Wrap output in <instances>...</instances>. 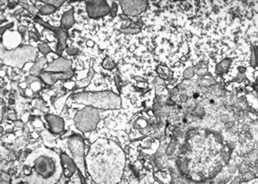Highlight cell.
<instances>
[{
  "mask_svg": "<svg viewBox=\"0 0 258 184\" xmlns=\"http://www.w3.org/2000/svg\"><path fill=\"white\" fill-rule=\"evenodd\" d=\"M125 154L113 140L98 139L86 157L87 169L96 183H118L125 166Z\"/></svg>",
  "mask_w": 258,
  "mask_h": 184,
  "instance_id": "cell-1",
  "label": "cell"
},
{
  "mask_svg": "<svg viewBox=\"0 0 258 184\" xmlns=\"http://www.w3.org/2000/svg\"><path fill=\"white\" fill-rule=\"evenodd\" d=\"M60 160V157L54 151L44 146L36 149L24 163L25 183H56L63 171Z\"/></svg>",
  "mask_w": 258,
  "mask_h": 184,
  "instance_id": "cell-2",
  "label": "cell"
},
{
  "mask_svg": "<svg viewBox=\"0 0 258 184\" xmlns=\"http://www.w3.org/2000/svg\"><path fill=\"white\" fill-rule=\"evenodd\" d=\"M73 102L101 109H118L121 108V97L111 91L77 93L72 96Z\"/></svg>",
  "mask_w": 258,
  "mask_h": 184,
  "instance_id": "cell-3",
  "label": "cell"
},
{
  "mask_svg": "<svg viewBox=\"0 0 258 184\" xmlns=\"http://www.w3.org/2000/svg\"><path fill=\"white\" fill-rule=\"evenodd\" d=\"M36 58V49L31 46L17 47L14 50H4L1 45V60L3 64L22 69L28 62H34Z\"/></svg>",
  "mask_w": 258,
  "mask_h": 184,
  "instance_id": "cell-4",
  "label": "cell"
},
{
  "mask_svg": "<svg viewBox=\"0 0 258 184\" xmlns=\"http://www.w3.org/2000/svg\"><path fill=\"white\" fill-rule=\"evenodd\" d=\"M99 111L97 109L86 106L82 110L78 111L74 118L77 128L83 132H91L96 128L99 122Z\"/></svg>",
  "mask_w": 258,
  "mask_h": 184,
  "instance_id": "cell-5",
  "label": "cell"
},
{
  "mask_svg": "<svg viewBox=\"0 0 258 184\" xmlns=\"http://www.w3.org/2000/svg\"><path fill=\"white\" fill-rule=\"evenodd\" d=\"M68 146L73 154V160L78 170L85 176V160H84V143L79 135H73L68 139Z\"/></svg>",
  "mask_w": 258,
  "mask_h": 184,
  "instance_id": "cell-6",
  "label": "cell"
},
{
  "mask_svg": "<svg viewBox=\"0 0 258 184\" xmlns=\"http://www.w3.org/2000/svg\"><path fill=\"white\" fill-rule=\"evenodd\" d=\"M88 15L91 18H97L108 15L111 11V8L108 3L103 0H93L86 2Z\"/></svg>",
  "mask_w": 258,
  "mask_h": 184,
  "instance_id": "cell-7",
  "label": "cell"
},
{
  "mask_svg": "<svg viewBox=\"0 0 258 184\" xmlns=\"http://www.w3.org/2000/svg\"><path fill=\"white\" fill-rule=\"evenodd\" d=\"M35 21L37 22L38 23L41 24L42 26H44L45 28L48 29H51L54 34H55L56 37L58 39V47H57V54H62V51L66 48V41L67 40V37H68V33H67V30L65 29H62V28H58V27H53L51 26L50 24L47 23L46 22L42 21L40 18L39 17H36L35 18Z\"/></svg>",
  "mask_w": 258,
  "mask_h": 184,
  "instance_id": "cell-8",
  "label": "cell"
},
{
  "mask_svg": "<svg viewBox=\"0 0 258 184\" xmlns=\"http://www.w3.org/2000/svg\"><path fill=\"white\" fill-rule=\"evenodd\" d=\"M121 5L122 8L123 12L128 16H137L142 13L147 7V1L146 0H140V1H121Z\"/></svg>",
  "mask_w": 258,
  "mask_h": 184,
  "instance_id": "cell-9",
  "label": "cell"
},
{
  "mask_svg": "<svg viewBox=\"0 0 258 184\" xmlns=\"http://www.w3.org/2000/svg\"><path fill=\"white\" fill-rule=\"evenodd\" d=\"M72 60L64 58H58L57 59L51 62L43 72H70L72 70Z\"/></svg>",
  "mask_w": 258,
  "mask_h": 184,
  "instance_id": "cell-10",
  "label": "cell"
},
{
  "mask_svg": "<svg viewBox=\"0 0 258 184\" xmlns=\"http://www.w3.org/2000/svg\"><path fill=\"white\" fill-rule=\"evenodd\" d=\"M74 75V72H46L41 71L39 72V76L40 78L47 84L53 85L58 80H65L72 77Z\"/></svg>",
  "mask_w": 258,
  "mask_h": 184,
  "instance_id": "cell-11",
  "label": "cell"
},
{
  "mask_svg": "<svg viewBox=\"0 0 258 184\" xmlns=\"http://www.w3.org/2000/svg\"><path fill=\"white\" fill-rule=\"evenodd\" d=\"M61 159V164L63 167L64 175L66 177H72L73 175L77 170V164H75L74 160H73L67 154L62 153L60 155Z\"/></svg>",
  "mask_w": 258,
  "mask_h": 184,
  "instance_id": "cell-12",
  "label": "cell"
},
{
  "mask_svg": "<svg viewBox=\"0 0 258 184\" xmlns=\"http://www.w3.org/2000/svg\"><path fill=\"white\" fill-rule=\"evenodd\" d=\"M3 38V43H4L3 45H4L5 48L8 50L17 48V46L22 41V37L17 32H11V31L6 32L4 37H2V39Z\"/></svg>",
  "mask_w": 258,
  "mask_h": 184,
  "instance_id": "cell-13",
  "label": "cell"
},
{
  "mask_svg": "<svg viewBox=\"0 0 258 184\" xmlns=\"http://www.w3.org/2000/svg\"><path fill=\"white\" fill-rule=\"evenodd\" d=\"M45 119L48 122V125H49L50 129L53 132L59 133L64 130L65 123H64V121L60 117L54 115V114H47L45 116Z\"/></svg>",
  "mask_w": 258,
  "mask_h": 184,
  "instance_id": "cell-14",
  "label": "cell"
},
{
  "mask_svg": "<svg viewBox=\"0 0 258 184\" xmlns=\"http://www.w3.org/2000/svg\"><path fill=\"white\" fill-rule=\"evenodd\" d=\"M74 11L73 10H70L69 11L66 12L61 19V24L66 28L69 29L74 24Z\"/></svg>",
  "mask_w": 258,
  "mask_h": 184,
  "instance_id": "cell-15",
  "label": "cell"
},
{
  "mask_svg": "<svg viewBox=\"0 0 258 184\" xmlns=\"http://www.w3.org/2000/svg\"><path fill=\"white\" fill-rule=\"evenodd\" d=\"M47 59L46 58H44V57H41V58H40V59L37 61L36 63L33 66V67L31 68V70H30V73L31 74H36L38 73L42 68H43V66H45V64L47 63Z\"/></svg>",
  "mask_w": 258,
  "mask_h": 184,
  "instance_id": "cell-16",
  "label": "cell"
},
{
  "mask_svg": "<svg viewBox=\"0 0 258 184\" xmlns=\"http://www.w3.org/2000/svg\"><path fill=\"white\" fill-rule=\"evenodd\" d=\"M231 62H232L231 59H225V60H223L221 63H220L217 66V67H216V72L217 73H222V72H225L229 68Z\"/></svg>",
  "mask_w": 258,
  "mask_h": 184,
  "instance_id": "cell-17",
  "label": "cell"
},
{
  "mask_svg": "<svg viewBox=\"0 0 258 184\" xmlns=\"http://www.w3.org/2000/svg\"><path fill=\"white\" fill-rule=\"evenodd\" d=\"M56 10V7L51 5V4H46L44 6H42L40 9V13L42 15H48V14H52Z\"/></svg>",
  "mask_w": 258,
  "mask_h": 184,
  "instance_id": "cell-18",
  "label": "cell"
},
{
  "mask_svg": "<svg viewBox=\"0 0 258 184\" xmlns=\"http://www.w3.org/2000/svg\"><path fill=\"white\" fill-rule=\"evenodd\" d=\"M92 76H93V71L92 70H91V72H90V73H89V76H88L87 77H85V79H84V80H81V81H77V82H76V84H77V87H79V88L87 86V85L90 84V82H91V77H92Z\"/></svg>",
  "mask_w": 258,
  "mask_h": 184,
  "instance_id": "cell-19",
  "label": "cell"
},
{
  "mask_svg": "<svg viewBox=\"0 0 258 184\" xmlns=\"http://www.w3.org/2000/svg\"><path fill=\"white\" fill-rule=\"evenodd\" d=\"M121 31L122 33H126V34H136V33L139 32V29L136 27V23L132 22L129 28H128V29H122Z\"/></svg>",
  "mask_w": 258,
  "mask_h": 184,
  "instance_id": "cell-20",
  "label": "cell"
},
{
  "mask_svg": "<svg viewBox=\"0 0 258 184\" xmlns=\"http://www.w3.org/2000/svg\"><path fill=\"white\" fill-rule=\"evenodd\" d=\"M38 49L40 51L41 54H43L44 55H47L49 53H51V48L48 47L47 44H45V43H41V44H39L38 45Z\"/></svg>",
  "mask_w": 258,
  "mask_h": 184,
  "instance_id": "cell-21",
  "label": "cell"
},
{
  "mask_svg": "<svg viewBox=\"0 0 258 184\" xmlns=\"http://www.w3.org/2000/svg\"><path fill=\"white\" fill-rule=\"evenodd\" d=\"M103 66L105 69H108V70H112V69H114V68L115 67L114 64L112 62V60H111L110 59H109V58H106V59L103 60Z\"/></svg>",
  "mask_w": 258,
  "mask_h": 184,
  "instance_id": "cell-22",
  "label": "cell"
},
{
  "mask_svg": "<svg viewBox=\"0 0 258 184\" xmlns=\"http://www.w3.org/2000/svg\"><path fill=\"white\" fill-rule=\"evenodd\" d=\"M43 3H46L47 4H51L54 7H59L63 3H65L64 0H40Z\"/></svg>",
  "mask_w": 258,
  "mask_h": 184,
  "instance_id": "cell-23",
  "label": "cell"
},
{
  "mask_svg": "<svg viewBox=\"0 0 258 184\" xmlns=\"http://www.w3.org/2000/svg\"><path fill=\"white\" fill-rule=\"evenodd\" d=\"M252 58H251V66H257V47H254L252 48Z\"/></svg>",
  "mask_w": 258,
  "mask_h": 184,
  "instance_id": "cell-24",
  "label": "cell"
},
{
  "mask_svg": "<svg viewBox=\"0 0 258 184\" xmlns=\"http://www.w3.org/2000/svg\"><path fill=\"white\" fill-rule=\"evenodd\" d=\"M21 3V5L24 8V9H27L30 13H32V14H36L37 12V10L36 8H35V7H33V6H30V5H28V4H25L24 3Z\"/></svg>",
  "mask_w": 258,
  "mask_h": 184,
  "instance_id": "cell-25",
  "label": "cell"
},
{
  "mask_svg": "<svg viewBox=\"0 0 258 184\" xmlns=\"http://www.w3.org/2000/svg\"><path fill=\"white\" fill-rule=\"evenodd\" d=\"M32 81H33V83L34 82H40V78H38L36 77H35V76H33V75H31V76H29V77H27V84H32Z\"/></svg>",
  "mask_w": 258,
  "mask_h": 184,
  "instance_id": "cell-26",
  "label": "cell"
},
{
  "mask_svg": "<svg viewBox=\"0 0 258 184\" xmlns=\"http://www.w3.org/2000/svg\"><path fill=\"white\" fill-rule=\"evenodd\" d=\"M0 183H10V177L8 176V175H5V174H2L1 175V179H0Z\"/></svg>",
  "mask_w": 258,
  "mask_h": 184,
  "instance_id": "cell-27",
  "label": "cell"
},
{
  "mask_svg": "<svg viewBox=\"0 0 258 184\" xmlns=\"http://www.w3.org/2000/svg\"><path fill=\"white\" fill-rule=\"evenodd\" d=\"M41 87V84H40V82H34L31 84V89L34 91H37L40 89Z\"/></svg>",
  "mask_w": 258,
  "mask_h": 184,
  "instance_id": "cell-28",
  "label": "cell"
},
{
  "mask_svg": "<svg viewBox=\"0 0 258 184\" xmlns=\"http://www.w3.org/2000/svg\"><path fill=\"white\" fill-rule=\"evenodd\" d=\"M193 70H194V68H189V69H188V70L185 71L184 77L186 78H190V77H193V75H194Z\"/></svg>",
  "mask_w": 258,
  "mask_h": 184,
  "instance_id": "cell-29",
  "label": "cell"
},
{
  "mask_svg": "<svg viewBox=\"0 0 258 184\" xmlns=\"http://www.w3.org/2000/svg\"><path fill=\"white\" fill-rule=\"evenodd\" d=\"M12 25H13V23H10V24L6 25V26H4V27H1V36H3V33H4V30L7 29H9V28H10Z\"/></svg>",
  "mask_w": 258,
  "mask_h": 184,
  "instance_id": "cell-30",
  "label": "cell"
},
{
  "mask_svg": "<svg viewBox=\"0 0 258 184\" xmlns=\"http://www.w3.org/2000/svg\"><path fill=\"white\" fill-rule=\"evenodd\" d=\"M74 85L75 84H74L73 82H68V83H66L65 84V87L67 88V89H69V90H72L74 87Z\"/></svg>",
  "mask_w": 258,
  "mask_h": 184,
  "instance_id": "cell-31",
  "label": "cell"
},
{
  "mask_svg": "<svg viewBox=\"0 0 258 184\" xmlns=\"http://www.w3.org/2000/svg\"><path fill=\"white\" fill-rule=\"evenodd\" d=\"M77 53V49L75 48H68L67 49V54H71V55H73V54H76Z\"/></svg>",
  "mask_w": 258,
  "mask_h": 184,
  "instance_id": "cell-32",
  "label": "cell"
},
{
  "mask_svg": "<svg viewBox=\"0 0 258 184\" xmlns=\"http://www.w3.org/2000/svg\"><path fill=\"white\" fill-rule=\"evenodd\" d=\"M116 10H117V6H116V4L114 3H113V8L111 9V10H112V16H113V17H114V15H115V13H116Z\"/></svg>",
  "mask_w": 258,
  "mask_h": 184,
  "instance_id": "cell-33",
  "label": "cell"
},
{
  "mask_svg": "<svg viewBox=\"0 0 258 184\" xmlns=\"http://www.w3.org/2000/svg\"><path fill=\"white\" fill-rule=\"evenodd\" d=\"M8 117H9L10 120H12V121H16V120H17V116H16V114H13V113H10V114L8 115Z\"/></svg>",
  "mask_w": 258,
  "mask_h": 184,
  "instance_id": "cell-34",
  "label": "cell"
},
{
  "mask_svg": "<svg viewBox=\"0 0 258 184\" xmlns=\"http://www.w3.org/2000/svg\"><path fill=\"white\" fill-rule=\"evenodd\" d=\"M29 36H30V37H32V38H34V39H35V40H39V38L37 37L35 33H33L32 31L29 32Z\"/></svg>",
  "mask_w": 258,
  "mask_h": 184,
  "instance_id": "cell-35",
  "label": "cell"
},
{
  "mask_svg": "<svg viewBox=\"0 0 258 184\" xmlns=\"http://www.w3.org/2000/svg\"><path fill=\"white\" fill-rule=\"evenodd\" d=\"M18 30L20 33H23L26 30V27L25 26H19Z\"/></svg>",
  "mask_w": 258,
  "mask_h": 184,
  "instance_id": "cell-36",
  "label": "cell"
},
{
  "mask_svg": "<svg viewBox=\"0 0 258 184\" xmlns=\"http://www.w3.org/2000/svg\"><path fill=\"white\" fill-rule=\"evenodd\" d=\"M15 125L17 126L18 128H22L23 127V123L22 121H15Z\"/></svg>",
  "mask_w": 258,
  "mask_h": 184,
  "instance_id": "cell-37",
  "label": "cell"
},
{
  "mask_svg": "<svg viewBox=\"0 0 258 184\" xmlns=\"http://www.w3.org/2000/svg\"><path fill=\"white\" fill-rule=\"evenodd\" d=\"M16 4H17V3L16 2H9V8H13V7H15L16 6Z\"/></svg>",
  "mask_w": 258,
  "mask_h": 184,
  "instance_id": "cell-38",
  "label": "cell"
},
{
  "mask_svg": "<svg viewBox=\"0 0 258 184\" xmlns=\"http://www.w3.org/2000/svg\"><path fill=\"white\" fill-rule=\"evenodd\" d=\"M19 86H20L22 89H26V87H27V83H26V82H24V83H21V84H19Z\"/></svg>",
  "mask_w": 258,
  "mask_h": 184,
  "instance_id": "cell-39",
  "label": "cell"
},
{
  "mask_svg": "<svg viewBox=\"0 0 258 184\" xmlns=\"http://www.w3.org/2000/svg\"><path fill=\"white\" fill-rule=\"evenodd\" d=\"M87 45H88L89 47H93V46H94V42H93L92 40H88V41H87Z\"/></svg>",
  "mask_w": 258,
  "mask_h": 184,
  "instance_id": "cell-40",
  "label": "cell"
},
{
  "mask_svg": "<svg viewBox=\"0 0 258 184\" xmlns=\"http://www.w3.org/2000/svg\"><path fill=\"white\" fill-rule=\"evenodd\" d=\"M41 125H42V123H41V121H40V120H37V124H35V126H36V127H37V128H38V127H39V126H41Z\"/></svg>",
  "mask_w": 258,
  "mask_h": 184,
  "instance_id": "cell-41",
  "label": "cell"
},
{
  "mask_svg": "<svg viewBox=\"0 0 258 184\" xmlns=\"http://www.w3.org/2000/svg\"><path fill=\"white\" fill-rule=\"evenodd\" d=\"M27 95H32V92H31L30 90H28V91H27Z\"/></svg>",
  "mask_w": 258,
  "mask_h": 184,
  "instance_id": "cell-42",
  "label": "cell"
},
{
  "mask_svg": "<svg viewBox=\"0 0 258 184\" xmlns=\"http://www.w3.org/2000/svg\"><path fill=\"white\" fill-rule=\"evenodd\" d=\"M22 10H17V12L15 13V15H17V14H18V13H21V12H22Z\"/></svg>",
  "mask_w": 258,
  "mask_h": 184,
  "instance_id": "cell-43",
  "label": "cell"
},
{
  "mask_svg": "<svg viewBox=\"0 0 258 184\" xmlns=\"http://www.w3.org/2000/svg\"><path fill=\"white\" fill-rule=\"evenodd\" d=\"M186 98H187L186 95H183V96H182V100H186Z\"/></svg>",
  "mask_w": 258,
  "mask_h": 184,
  "instance_id": "cell-44",
  "label": "cell"
},
{
  "mask_svg": "<svg viewBox=\"0 0 258 184\" xmlns=\"http://www.w3.org/2000/svg\"><path fill=\"white\" fill-rule=\"evenodd\" d=\"M32 135H33L35 138H37V137H38V134H36V133H34V134H32Z\"/></svg>",
  "mask_w": 258,
  "mask_h": 184,
  "instance_id": "cell-45",
  "label": "cell"
}]
</instances>
